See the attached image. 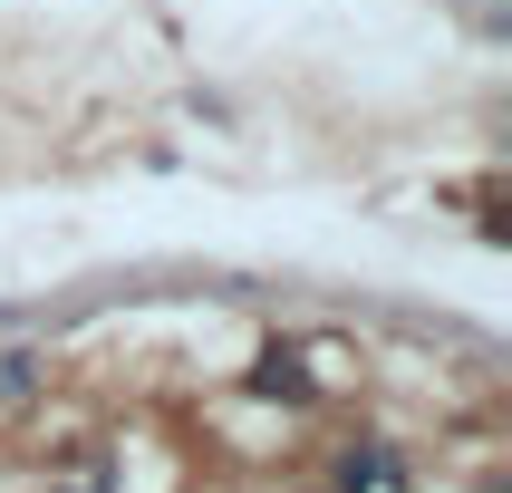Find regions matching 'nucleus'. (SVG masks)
<instances>
[{"label":"nucleus","instance_id":"2","mask_svg":"<svg viewBox=\"0 0 512 493\" xmlns=\"http://www.w3.org/2000/svg\"><path fill=\"white\" fill-rule=\"evenodd\" d=\"M387 474H397V464H387V455H348V464H339V484H348V493H368V484H387Z\"/></svg>","mask_w":512,"mask_h":493},{"label":"nucleus","instance_id":"1","mask_svg":"<svg viewBox=\"0 0 512 493\" xmlns=\"http://www.w3.org/2000/svg\"><path fill=\"white\" fill-rule=\"evenodd\" d=\"M252 387H261V397H310V377H300V358H290V348H271V358H261Z\"/></svg>","mask_w":512,"mask_h":493}]
</instances>
